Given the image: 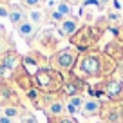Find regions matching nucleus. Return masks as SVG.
Segmentation results:
<instances>
[{
    "instance_id": "23",
    "label": "nucleus",
    "mask_w": 123,
    "mask_h": 123,
    "mask_svg": "<svg viewBox=\"0 0 123 123\" xmlns=\"http://www.w3.org/2000/svg\"><path fill=\"white\" fill-rule=\"evenodd\" d=\"M67 111H69V112H76V111H78V109H74V107H73V105H67Z\"/></svg>"
},
{
    "instance_id": "10",
    "label": "nucleus",
    "mask_w": 123,
    "mask_h": 123,
    "mask_svg": "<svg viewBox=\"0 0 123 123\" xmlns=\"http://www.w3.org/2000/svg\"><path fill=\"white\" fill-rule=\"evenodd\" d=\"M13 78V73L7 69V67L0 62V83H4V81H7V80H11Z\"/></svg>"
},
{
    "instance_id": "3",
    "label": "nucleus",
    "mask_w": 123,
    "mask_h": 123,
    "mask_svg": "<svg viewBox=\"0 0 123 123\" xmlns=\"http://www.w3.org/2000/svg\"><path fill=\"white\" fill-rule=\"evenodd\" d=\"M9 105H18L16 103V94L7 85V81H4V83H0V107L4 109Z\"/></svg>"
},
{
    "instance_id": "21",
    "label": "nucleus",
    "mask_w": 123,
    "mask_h": 123,
    "mask_svg": "<svg viewBox=\"0 0 123 123\" xmlns=\"http://www.w3.org/2000/svg\"><path fill=\"white\" fill-rule=\"evenodd\" d=\"M51 16H53V20H54V22H62V18H63V16H62L58 11H53V15H51Z\"/></svg>"
},
{
    "instance_id": "9",
    "label": "nucleus",
    "mask_w": 123,
    "mask_h": 123,
    "mask_svg": "<svg viewBox=\"0 0 123 123\" xmlns=\"http://www.w3.org/2000/svg\"><path fill=\"white\" fill-rule=\"evenodd\" d=\"M27 16H29V22H31V24H35L36 27H38L40 24L43 22V13H42V11H38V9H31Z\"/></svg>"
},
{
    "instance_id": "6",
    "label": "nucleus",
    "mask_w": 123,
    "mask_h": 123,
    "mask_svg": "<svg viewBox=\"0 0 123 123\" xmlns=\"http://www.w3.org/2000/svg\"><path fill=\"white\" fill-rule=\"evenodd\" d=\"M7 18L11 20V24H13L15 27H18L20 24L25 20V11H24L22 6L13 4V6H9V16H7Z\"/></svg>"
},
{
    "instance_id": "26",
    "label": "nucleus",
    "mask_w": 123,
    "mask_h": 123,
    "mask_svg": "<svg viewBox=\"0 0 123 123\" xmlns=\"http://www.w3.org/2000/svg\"><path fill=\"white\" fill-rule=\"evenodd\" d=\"M103 2H107V0H103Z\"/></svg>"
},
{
    "instance_id": "1",
    "label": "nucleus",
    "mask_w": 123,
    "mask_h": 123,
    "mask_svg": "<svg viewBox=\"0 0 123 123\" xmlns=\"http://www.w3.org/2000/svg\"><path fill=\"white\" fill-rule=\"evenodd\" d=\"M22 60H24V58L20 56V54L16 53V51H13V49L6 51V53L2 54V56H0V62H2V63H4V65L7 67V69L11 71L13 74H15L16 71H18V67L22 65Z\"/></svg>"
},
{
    "instance_id": "14",
    "label": "nucleus",
    "mask_w": 123,
    "mask_h": 123,
    "mask_svg": "<svg viewBox=\"0 0 123 123\" xmlns=\"http://www.w3.org/2000/svg\"><path fill=\"white\" fill-rule=\"evenodd\" d=\"M56 11L60 13L62 16H65V15H69V13H71V6L65 4V2H60V4H58V7H56Z\"/></svg>"
},
{
    "instance_id": "8",
    "label": "nucleus",
    "mask_w": 123,
    "mask_h": 123,
    "mask_svg": "<svg viewBox=\"0 0 123 123\" xmlns=\"http://www.w3.org/2000/svg\"><path fill=\"white\" fill-rule=\"evenodd\" d=\"M60 31H62V35H73L74 31H76V20H63V22L60 24Z\"/></svg>"
},
{
    "instance_id": "2",
    "label": "nucleus",
    "mask_w": 123,
    "mask_h": 123,
    "mask_svg": "<svg viewBox=\"0 0 123 123\" xmlns=\"http://www.w3.org/2000/svg\"><path fill=\"white\" fill-rule=\"evenodd\" d=\"M36 81H38L40 89H43V91H54V87H56V78H54V73H51V71H38L36 73Z\"/></svg>"
},
{
    "instance_id": "11",
    "label": "nucleus",
    "mask_w": 123,
    "mask_h": 123,
    "mask_svg": "<svg viewBox=\"0 0 123 123\" xmlns=\"http://www.w3.org/2000/svg\"><path fill=\"white\" fill-rule=\"evenodd\" d=\"M98 107H100V103L91 100V101H87V103H83V112L85 114H94V112H98Z\"/></svg>"
},
{
    "instance_id": "7",
    "label": "nucleus",
    "mask_w": 123,
    "mask_h": 123,
    "mask_svg": "<svg viewBox=\"0 0 123 123\" xmlns=\"http://www.w3.org/2000/svg\"><path fill=\"white\" fill-rule=\"evenodd\" d=\"M0 112H2L4 116H7V118H11V119H16V118L20 119V116L24 114V111L18 107V105H9V107H4Z\"/></svg>"
},
{
    "instance_id": "4",
    "label": "nucleus",
    "mask_w": 123,
    "mask_h": 123,
    "mask_svg": "<svg viewBox=\"0 0 123 123\" xmlns=\"http://www.w3.org/2000/svg\"><path fill=\"white\" fill-rule=\"evenodd\" d=\"M16 31H18V36H20V38H24L25 42H31V40L36 36L38 27H36L35 24H31L29 20H24V22L16 27Z\"/></svg>"
},
{
    "instance_id": "22",
    "label": "nucleus",
    "mask_w": 123,
    "mask_h": 123,
    "mask_svg": "<svg viewBox=\"0 0 123 123\" xmlns=\"http://www.w3.org/2000/svg\"><path fill=\"white\" fill-rule=\"evenodd\" d=\"M4 53H6V45H4V42L0 40V56H2Z\"/></svg>"
},
{
    "instance_id": "5",
    "label": "nucleus",
    "mask_w": 123,
    "mask_h": 123,
    "mask_svg": "<svg viewBox=\"0 0 123 123\" xmlns=\"http://www.w3.org/2000/svg\"><path fill=\"white\" fill-rule=\"evenodd\" d=\"M81 71H83L85 74H89V76H94V74H98V69H100V62H98V58L94 56H87L81 60Z\"/></svg>"
},
{
    "instance_id": "20",
    "label": "nucleus",
    "mask_w": 123,
    "mask_h": 123,
    "mask_svg": "<svg viewBox=\"0 0 123 123\" xmlns=\"http://www.w3.org/2000/svg\"><path fill=\"white\" fill-rule=\"evenodd\" d=\"M0 123H16V121L11 119V118H7V116H4L2 112H0Z\"/></svg>"
},
{
    "instance_id": "17",
    "label": "nucleus",
    "mask_w": 123,
    "mask_h": 123,
    "mask_svg": "<svg viewBox=\"0 0 123 123\" xmlns=\"http://www.w3.org/2000/svg\"><path fill=\"white\" fill-rule=\"evenodd\" d=\"M81 101H83V100H81L80 96H73V98H71V100H69V105H73L74 109H80Z\"/></svg>"
},
{
    "instance_id": "16",
    "label": "nucleus",
    "mask_w": 123,
    "mask_h": 123,
    "mask_svg": "<svg viewBox=\"0 0 123 123\" xmlns=\"http://www.w3.org/2000/svg\"><path fill=\"white\" fill-rule=\"evenodd\" d=\"M7 16H9V6L0 4V18H7Z\"/></svg>"
},
{
    "instance_id": "13",
    "label": "nucleus",
    "mask_w": 123,
    "mask_h": 123,
    "mask_svg": "<svg viewBox=\"0 0 123 123\" xmlns=\"http://www.w3.org/2000/svg\"><path fill=\"white\" fill-rule=\"evenodd\" d=\"M62 111H63L62 103H51V105H49V109H47V112H49V114H56V116H60V114H62Z\"/></svg>"
},
{
    "instance_id": "24",
    "label": "nucleus",
    "mask_w": 123,
    "mask_h": 123,
    "mask_svg": "<svg viewBox=\"0 0 123 123\" xmlns=\"http://www.w3.org/2000/svg\"><path fill=\"white\" fill-rule=\"evenodd\" d=\"M6 2H9V0H0V4H6Z\"/></svg>"
},
{
    "instance_id": "25",
    "label": "nucleus",
    "mask_w": 123,
    "mask_h": 123,
    "mask_svg": "<svg viewBox=\"0 0 123 123\" xmlns=\"http://www.w3.org/2000/svg\"><path fill=\"white\" fill-rule=\"evenodd\" d=\"M63 123H73V121H71V119H69V121H67V119H63Z\"/></svg>"
},
{
    "instance_id": "19",
    "label": "nucleus",
    "mask_w": 123,
    "mask_h": 123,
    "mask_svg": "<svg viewBox=\"0 0 123 123\" xmlns=\"http://www.w3.org/2000/svg\"><path fill=\"white\" fill-rule=\"evenodd\" d=\"M25 6H31V7H36V6L40 4V2H42V0H22Z\"/></svg>"
},
{
    "instance_id": "12",
    "label": "nucleus",
    "mask_w": 123,
    "mask_h": 123,
    "mask_svg": "<svg viewBox=\"0 0 123 123\" xmlns=\"http://www.w3.org/2000/svg\"><path fill=\"white\" fill-rule=\"evenodd\" d=\"M71 63H73L71 54H67V53H60L58 54V65L60 67H71Z\"/></svg>"
},
{
    "instance_id": "18",
    "label": "nucleus",
    "mask_w": 123,
    "mask_h": 123,
    "mask_svg": "<svg viewBox=\"0 0 123 123\" xmlns=\"http://www.w3.org/2000/svg\"><path fill=\"white\" fill-rule=\"evenodd\" d=\"M118 91H119V85L118 83H111V85H109V89H107L109 94H116Z\"/></svg>"
},
{
    "instance_id": "15",
    "label": "nucleus",
    "mask_w": 123,
    "mask_h": 123,
    "mask_svg": "<svg viewBox=\"0 0 123 123\" xmlns=\"http://www.w3.org/2000/svg\"><path fill=\"white\" fill-rule=\"evenodd\" d=\"M20 123H36L35 116L29 114V112H24L22 116H20Z\"/></svg>"
}]
</instances>
